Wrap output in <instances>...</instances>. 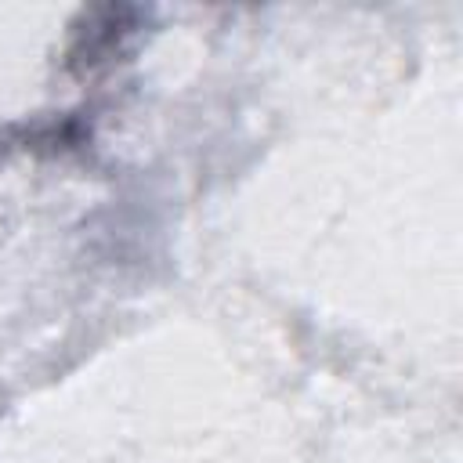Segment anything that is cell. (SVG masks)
Here are the masks:
<instances>
[{"instance_id":"1","label":"cell","mask_w":463,"mask_h":463,"mask_svg":"<svg viewBox=\"0 0 463 463\" xmlns=\"http://www.w3.org/2000/svg\"><path fill=\"white\" fill-rule=\"evenodd\" d=\"M130 11L123 7H98V11H87V29H76V43L69 47V61L83 65V69H94L98 61H105L119 40L130 33V25H123Z\"/></svg>"}]
</instances>
